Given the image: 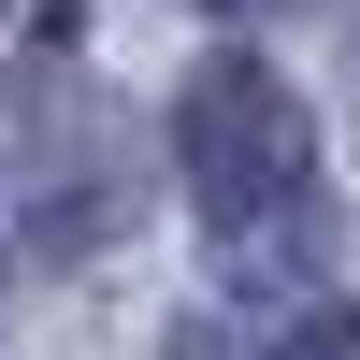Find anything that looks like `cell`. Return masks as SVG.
<instances>
[{
  "instance_id": "cell-1",
  "label": "cell",
  "mask_w": 360,
  "mask_h": 360,
  "mask_svg": "<svg viewBox=\"0 0 360 360\" xmlns=\"http://www.w3.org/2000/svg\"><path fill=\"white\" fill-rule=\"evenodd\" d=\"M173 173H188V202L217 231H274L303 217L317 188V115L288 72H259V58H202L188 101H173Z\"/></svg>"
},
{
  "instance_id": "cell-2",
  "label": "cell",
  "mask_w": 360,
  "mask_h": 360,
  "mask_svg": "<svg viewBox=\"0 0 360 360\" xmlns=\"http://www.w3.org/2000/svg\"><path fill=\"white\" fill-rule=\"evenodd\" d=\"M274 360H360V303H303L274 332Z\"/></svg>"
},
{
  "instance_id": "cell-3",
  "label": "cell",
  "mask_w": 360,
  "mask_h": 360,
  "mask_svg": "<svg viewBox=\"0 0 360 360\" xmlns=\"http://www.w3.org/2000/svg\"><path fill=\"white\" fill-rule=\"evenodd\" d=\"M217 15H288V0H217Z\"/></svg>"
}]
</instances>
